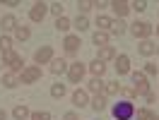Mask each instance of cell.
<instances>
[{"mask_svg":"<svg viewBox=\"0 0 159 120\" xmlns=\"http://www.w3.org/2000/svg\"><path fill=\"white\" fill-rule=\"evenodd\" d=\"M15 36H17V41H27V39L31 36V29L22 24V27H17V29H15Z\"/></svg>","mask_w":159,"mask_h":120,"instance_id":"cell-23","label":"cell"},{"mask_svg":"<svg viewBox=\"0 0 159 120\" xmlns=\"http://www.w3.org/2000/svg\"><path fill=\"white\" fill-rule=\"evenodd\" d=\"M120 94H123V96H125L128 101L138 96V94H135V87H120Z\"/></svg>","mask_w":159,"mask_h":120,"instance_id":"cell-35","label":"cell"},{"mask_svg":"<svg viewBox=\"0 0 159 120\" xmlns=\"http://www.w3.org/2000/svg\"><path fill=\"white\" fill-rule=\"evenodd\" d=\"M157 120H159V118H157Z\"/></svg>","mask_w":159,"mask_h":120,"instance_id":"cell-44","label":"cell"},{"mask_svg":"<svg viewBox=\"0 0 159 120\" xmlns=\"http://www.w3.org/2000/svg\"><path fill=\"white\" fill-rule=\"evenodd\" d=\"M111 17H106V15H99L97 17V27H99V31H104V29H111Z\"/></svg>","mask_w":159,"mask_h":120,"instance_id":"cell-25","label":"cell"},{"mask_svg":"<svg viewBox=\"0 0 159 120\" xmlns=\"http://www.w3.org/2000/svg\"><path fill=\"white\" fill-rule=\"evenodd\" d=\"M2 62L10 67V72H22V70H24V60H22V55H20V53H15V50L2 53Z\"/></svg>","mask_w":159,"mask_h":120,"instance_id":"cell-3","label":"cell"},{"mask_svg":"<svg viewBox=\"0 0 159 120\" xmlns=\"http://www.w3.org/2000/svg\"><path fill=\"white\" fill-rule=\"evenodd\" d=\"M109 7L116 12V17H118V19H120V17H125V15L130 12V5H128V2H123V0H113Z\"/></svg>","mask_w":159,"mask_h":120,"instance_id":"cell-11","label":"cell"},{"mask_svg":"<svg viewBox=\"0 0 159 120\" xmlns=\"http://www.w3.org/2000/svg\"><path fill=\"white\" fill-rule=\"evenodd\" d=\"M89 101H87V91H82V89H77L75 94H72V106H77V108H84Z\"/></svg>","mask_w":159,"mask_h":120,"instance_id":"cell-17","label":"cell"},{"mask_svg":"<svg viewBox=\"0 0 159 120\" xmlns=\"http://www.w3.org/2000/svg\"><path fill=\"white\" fill-rule=\"evenodd\" d=\"M130 31H133V36H135V39L145 41V39H149V36H152L154 27H152L149 22H135V24L130 27Z\"/></svg>","mask_w":159,"mask_h":120,"instance_id":"cell-4","label":"cell"},{"mask_svg":"<svg viewBox=\"0 0 159 120\" xmlns=\"http://www.w3.org/2000/svg\"><path fill=\"white\" fill-rule=\"evenodd\" d=\"M118 91H120L118 82H106V84H104V94H106V96H116Z\"/></svg>","mask_w":159,"mask_h":120,"instance_id":"cell-24","label":"cell"},{"mask_svg":"<svg viewBox=\"0 0 159 120\" xmlns=\"http://www.w3.org/2000/svg\"><path fill=\"white\" fill-rule=\"evenodd\" d=\"M104 84H106L104 79H99V77H92V79L87 82V91H92V94L101 96V94H104Z\"/></svg>","mask_w":159,"mask_h":120,"instance_id":"cell-12","label":"cell"},{"mask_svg":"<svg viewBox=\"0 0 159 120\" xmlns=\"http://www.w3.org/2000/svg\"><path fill=\"white\" fill-rule=\"evenodd\" d=\"M0 27H2V31H15L20 24H17V17H15V15H5L2 22H0Z\"/></svg>","mask_w":159,"mask_h":120,"instance_id":"cell-13","label":"cell"},{"mask_svg":"<svg viewBox=\"0 0 159 120\" xmlns=\"http://www.w3.org/2000/svg\"><path fill=\"white\" fill-rule=\"evenodd\" d=\"M51 60H53V48H51V46H41V48L34 53V62H36V65H46Z\"/></svg>","mask_w":159,"mask_h":120,"instance_id":"cell-7","label":"cell"},{"mask_svg":"<svg viewBox=\"0 0 159 120\" xmlns=\"http://www.w3.org/2000/svg\"><path fill=\"white\" fill-rule=\"evenodd\" d=\"M135 115H138V120H157V115H154L149 108H140V110H135Z\"/></svg>","mask_w":159,"mask_h":120,"instance_id":"cell-26","label":"cell"},{"mask_svg":"<svg viewBox=\"0 0 159 120\" xmlns=\"http://www.w3.org/2000/svg\"><path fill=\"white\" fill-rule=\"evenodd\" d=\"M41 79V67L39 65H27L20 75V84H36Z\"/></svg>","mask_w":159,"mask_h":120,"instance_id":"cell-2","label":"cell"},{"mask_svg":"<svg viewBox=\"0 0 159 120\" xmlns=\"http://www.w3.org/2000/svg\"><path fill=\"white\" fill-rule=\"evenodd\" d=\"M2 5H5V7H17V5H20V2H17V0H5V2H2Z\"/></svg>","mask_w":159,"mask_h":120,"instance_id":"cell-39","label":"cell"},{"mask_svg":"<svg viewBox=\"0 0 159 120\" xmlns=\"http://www.w3.org/2000/svg\"><path fill=\"white\" fill-rule=\"evenodd\" d=\"M63 120H80V115H77V113H65Z\"/></svg>","mask_w":159,"mask_h":120,"instance_id":"cell-38","label":"cell"},{"mask_svg":"<svg viewBox=\"0 0 159 120\" xmlns=\"http://www.w3.org/2000/svg\"><path fill=\"white\" fill-rule=\"evenodd\" d=\"M65 84H53V87H51V96H53V99H63V96H65Z\"/></svg>","mask_w":159,"mask_h":120,"instance_id":"cell-28","label":"cell"},{"mask_svg":"<svg viewBox=\"0 0 159 120\" xmlns=\"http://www.w3.org/2000/svg\"><path fill=\"white\" fill-rule=\"evenodd\" d=\"M75 29H77V31H87V29H89V19L82 17V15H77V19H75Z\"/></svg>","mask_w":159,"mask_h":120,"instance_id":"cell-29","label":"cell"},{"mask_svg":"<svg viewBox=\"0 0 159 120\" xmlns=\"http://www.w3.org/2000/svg\"><path fill=\"white\" fill-rule=\"evenodd\" d=\"M20 84V77L15 75V72H7V75H2V87L5 89H15Z\"/></svg>","mask_w":159,"mask_h":120,"instance_id":"cell-18","label":"cell"},{"mask_svg":"<svg viewBox=\"0 0 159 120\" xmlns=\"http://www.w3.org/2000/svg\"><path fill=\"white\" fill-rule=\"evenodd\" d=\"M111 34H113V36H123V34H125V31H128V24H125V22L123 19H113L111 22Z\"/></svg>","mask_w":159,"mask_h":120,"instance_id":"cell-16","label":"cell"},{"mask_svg":"<svg viewBox=\"0 0 159 120\" xmlns=\"http://www.w3.org/2000/svg\"><path fill=\"white\" fill-rule=\"evenodd\" d=\"M70 27H72V24H70L68 17H58V19H56V29L58 31H68Z\"/></svg>","mask_w":159,"mask_h":120,"instance_id":"cell-30","label":"cell"},{"mask_svg":"<svg viewBox=\"0 0 159 120\" xmlns=\"http://www.w3.org/2000/svg\"><path fill=\"white\" fill-rule=\"evenodd\" d=\"M29 118L31 120H51V113L48 110H36V113H31Z\"/></svg>","mask_w":159,"mask_h":120,"instance_id":"cell-33","label":"cell"},{"mask_svg":"<svg viewBox=\"0 0 159 120\" xmlns=\"http://www.w3.org/2000/svg\"><path fill=\"white\" fill-rule=\"evenodd\" d=\"M92 10V2H77V12H82V17Z\"/></svg>","mask_w":159,"mask_h":120,"instance_id":"cell-37","label":"cell"},{"mask_svg":"<svg viewBox=\"0 0 159 120\" xmlns=\"http://www.w3.org/2000/svg\"><path fill=\"white\" fill-rule=\"evenodd\" d=\"M51 72L53 75H63V72H68V62L63 58H53L51 60Z\"/></svg>","mask_w":159,"mask_h":120,"instance_id":"cell-14","label":"cell"},{"mask_svg":"<svg viewBox=\"0 0 159 120\" xmlns=\"http://www.w3.org/2000/svg\"><path fill=\"white\" fill-rule=\"evenodd\" d=\"M80 46H82V41H80V36H75V34H70V36H65V41H63V48H65V53H77Z\"/></svg>","mask_w":159,"mask_h":120,"instance_id":"cell-8","label":"cell"},{"mask_svg":"<svg viewBox=\"0 0 159 120\" xmlns=\"http://www.w3.org/2000/svg\"><path fill=\"white\" fill-rule=\"evenodd\" d=\"M92 41H94V46L104 48V46H109V34H106V31H97V34L92 36Z\"/></svg>","mask_w":159,"mask_h":120,"instance_id":"cell-20","label":"cell"},{"mask_svg":"<svg viewBox=\"0 0 159 120\" xmlns=\"http://www.w3.org/2000/svg\"><path fill=\"white\" fill-rule=\"evenodd\" d=\"M84 65L82 62H72V65H68V79H70V84H80L82 82V77H84Z\"/></svg>","mask_w":159,"mask_h":120,"instance_id":"cell-5","label":"cell"},{"mask_svg":"<svg viewBox=\"0 0 159 120\" xmlns=\"http://www.w3.org/2000/svg\"><path fill=\"white\" fill-rule=\"evenodd\" d=\"M111 115L116 120H133L135 118V106H133V101H128V99L118 101V103L111 108Z\"/></svg>","mask_w":159,"mask_h":120,"instance_id":"cell-1","label":"cell"},{"mask_svg":"<svg viewBox=\"0 0 159 120\" xmlns=\"http://www.w3.org/2000/svg\"><path fill=\"white\" fill-rule=\"evenodd\" d=\"M12 50V41L7 36H0V53H10Z\"/></svg>","mask_w":159,"mask_h":120,"instance_id":"cell-31","label":"cell"},{"mask_svg":"<svg viewBox=\"0 0 159 120\" xmlns=\"http://www.w3.org/2000/svg\"><path fill=\"white\" fill-rule=\"evenodd\" d=\"M145 99H147V103H154V101H157V96H154V94L149 91V94H147V96H145Z\"/></svg>","mask_w":159,"mask_h":120,"instance_id":"cell-40","label":"cell"},{"mask_svg":"<svg viewBox=\"0 0 159 120\" xmlns=\"http://www.w3.org/2000/svg\"><path fill=\"white\" fill-rule=\"evenodd\" d=\"M48 12H51V15H56V17H63V5H60V2H51Z\"/></svg>","mask_w":159,"mask_h":120,"instance_id":"cell-32","label":"cell"},{"mask_svg":"<svg viewBox=\"0 0 159 120\" xmlns=\"http://www.w3.org/2000/svg\"><path fill=\"white\" fill-rule=\"evenodd\" d=\"M104 108H106V96H104V94H101V96H94V101H92V110L101 113Z\"/></svg>","mask_w":159,"mask_h":120,"instance_id":"cell-22","label":"cell"},{"mask_svg":"<svg viewBox=\"0 0 159 120\" xmlns=\"http://www.w3.org/2000/svg\"><path fill=\"white\" fill-rule=\"evenodd\" d=\"M157 75V65L154 62H145V77H154Z\"/></svg>","mask_w":159,"mask_h":120,"instance_id":"cell-36","label":"cell"},{"mask_svg":"<svg viewBox=\"0 0 159 120\" xmlns=\"http://www.w3.org/2000/svg\"><path fill=\"white\" fill-rule=\"evenodd\" d=\"M48 15V5L46 2H34L29 10V19L31 22H43V17Z\"/></svg>","mask_w":159,"mask_h":120,"instance_id":"cell-6","label":"cell"},{"mask_svg":"<svg viewBox=\"0 0 159 120\" xmlns=\"http://www.w3.org/2000/svg\"><path fill=\"white\" fill-rule=\"evenodd\" d=\"M89 72L94 75V77H104V72H106V62H101V60H92L89 62Z\"/></svg>","mask_w":159,"mask_h":120,"instance_id":"cell-15","label":"cell"},{"mask_svg":"<svg viewBox=\"0 0 159 120\" xmlns=\"http://www.w3.org/2000/svg\"><path fill=\"white\" fill-rule=\"evenodd\" d=\"M130 79H133V84L135 87H140V84H147V77H145V72H130Z\"/></svg>","mask_w":159,"mask_h":120,"instance_id":"cell-27","label":"cell"},{"mask_svg":"<svg viewBox=\"0 0 159 120\" xmlns=\"http://www.w3.org/2000/svg\"><path fill=\"white\" fill-rule=\"evenodd\" d=\"M12 115H15V120H27V118L31 115V113H29V108H27V106L22 103V106H15V110H12Z\"/></svg>","mask_w":159,"mask_h":120,"instance_id":"cell-21","label":"cell"},{"mask_svg":"<svg viewBox=\"0 0 159 120\" xmlns=\"http://www.w3.org/2000/svg\"><path fill=\"white\" fill-rule=\"evenodd\" d=\"M113 58H116V48H113V46H104V48H99V58H97V60L106 62V60H113Z\"/></svg>","mask_w":159,"mask_h":120,"instance_id":"cell-19","label":"cell"},{"mask_svg":"<svg viewBox=\"0 0 159 120\" xmlns=\"http://www.w3.org/2000/svg\"><path fill=\"white\" fill-rule=\"evenodd\" d=\"M138 53H140V55H145V58H149V55H154V53H157V43H154V41H149V39L140 41V43H138Z\"/></svg>","mask_w":159,"mask_h":120,"instance_id":"cell-9","label":"cell"},{"mask_svg":"<svg viewBox=\"0 0 159 120\" xmlns=\"http://www.w3.org/2000/svg\"><path fill=\"white\" fill-rule=\"evenodd\" d=\"M5 118H7V113H5V110L0 108V120H5Z\"/></svg>","mask_w":159,"mask_h":120,"instance_id":"cell-41","label":"cell"},{"mask_svg":"<svg viewBox=\"0 0 159 120\" xmlns=\"http://www.w3.org/2000/svg\"><path fill=\"white\" fill-rule=\"evenodd\" d=\"M130 10L145 12V10H147V2H145V0H135V2H130Z\"/></svg>","mask_w":159,"mask_h":120,"instance_id":"cell-34","label":"cell"},{"mask_svg":"<svg viewBox=\"0 0 159 120\" xmlns=\"http://www.w3.org/2000/svg\"><path fill=\"white\" fill-rule=\"evenodd\" d=\"M157 36H159V27H157Z\"/></svg>","mask_w":159,"mask_h":120,"instance_id":"cell-42","label":"cell"},{"mask_svg":"<svg viewBox=\"0 0 159 120\" xmlns=\"http://www.w3.org/2000/svg\"><path fill=\"white\" fill-rule=\"evenodd\" d=\"M157 53H159V46H157Z\"/></svg>","mask_w":159,"mask_h":120,"instance_id":"cell-43","label":"cell"},{"mask_svg":"<svg viewBox=\"0 0 159 120\" xmlns=\"http://www.w3.org/2000/svg\"><path fill=\"white\" fill-rule=\"evenodd\" d=\"M116 72H118V75H128L130 72V58L125 53H120L118 58H116Z\"/></svg>","mask_w":159,"mask_h":120,"instance_id":"cell-10","label":"cell"}]
</instances>
